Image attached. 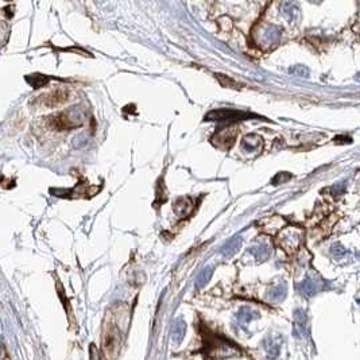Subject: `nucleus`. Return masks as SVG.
I'll return each instance as SVG.
<instances>
[{
	"instance_id": "3",
	"label": "nucleus",
	"mask_w": 360,
	"mask_h": 360,
	"mask_svg": "<svg viewBox=\"0 0 360 360\" xmlns=\"http://www.w3.org/2000/svg\"><path fill=\"white\" fill-rule=\"evenodd\" d=\"M279 38H281L279 28H276L275 26H271V24H267L259 33H257V43L263 49H267V47L275 46L276 43L279 42Z\"/></svg>"
},
{
	"instance_id": "12",
	"label": "nucleus",
	"mask_w": 360,
	"mask_h": 360,
	"mask_svg": "<svg viewBox=\"0 0 360 360\" xmlns=\"http://www.w3.org/2000/svg\"><path fill=\"white\" fill-rule=\"evenodd\" d=\"M166 200H168V196H166V189H165L164 183H162V178H161L158 182V186H157V194H155L154 206L155 208H159V206L162 205Z\"/></svg>"
},
{
	"instance_id": "13",
	"label": "nucleus",
	"mask_w": 360,
	"mask_h": 360,
	"mask_svg": "<svg viewBox=\"0 0 360 360\" xmlns=\"http://www.w3.org/2000/svg\"><path fill=\"white\" fill-rule=\"evenodd\" d=\"M211 275H212V267H205V269L198 274V276H197V281H196L197 287H202V286L205 285L206 282L209 281Z\"/></svg>"
},
{
	"instance_id": "18",
	"label": "nucleus",
	"mask_w": 360,
	"mask_h": 360,
	"mask_svg": "<svg viewBox=\"0 0 360 360\" xmlns=\"http://www.w3.org/2000/svg\"><path fill=\"white\" fill-rule=\"evenodd\" d=\"M290 72H291V73H294V72H295V73H297L298 76H301V77H305V76H308V69H306V68H304V66H299V65L295 66V68H293V69H291Z\"/></svg>"
},
{
	"instance_id": "11",
	"label": "nucleus",
	"mask_w": 360,
	"mask_h": 360,
	"mask_svg": "<svg viewBox=\"0 0 360 360\" xmlns=\"http://www.w3.org/2000/svg\"><path fill=\"white\" fill-rule=\"evenodd\" d=\"M26 80H27L28 84L31 85V87H34V88H41V87H43V85H46L50 79L46 77V76H42V75H31V76H27Z\"/></svg>"
},
{
	"instance_id": "8",
	"label": "nucleus",
	"mask_w": 360,
	"mask_h": 360,
	"mask_svg": "<svg viewBox=\"0 0 360 360\" xmlns=\"http://www.w3.org/2000/svg\"><path fill=\"white\" fill-rule=\"evenodd\" d=\"M242 247V236H235L232 238L231 240H228L227 243L221 247V254L224 255V257L229 258V257H234L235 254L238 253L239 250Z\"/></svg>"
},
{
	"instance_id": "19",
	"label": "nucleus",
	"mask_w": 360,
	"mask_h": 360,
	"mask_svg": "<svg viewBox=\"0 0 360 360\" xmlns=\"http://www.w3.org/2000/svg\"><path fill=\"white\" fill-rule=\"evenodd\" d=\"M3 351V342H1V339H0V354Z\"/></svg>"
},
{
	"instance_id": "15",
	"label": "nucleus",
	"mask_w": 360,
	"mask_h": 360,
	"mask_svg": "<svg viewBox=\"0 0 360 360\" xmlns=\"http://www.w3.org/2000/svg\"><path fill=\"white\" fill-rule=\"evenodd\" d=\"M344 192H346V183L344 182L335 183L333 186L329 187V193H331L332 196H342Z\"/></svg>"
},
{
	"instance_id": "7",
	"label": "nucleus",
	"mask_w": 360,
	"mask_h": 360,
	"mask_svg": "<svg viewBox=\"0 0 360 360\" xmlns=\"http://www.w3.org/2000/svg\"><path fill=\"white\" fill-rule=\"evenodd\" d=\"M173 209L180 217H182V219L183 217H187V216L192 213L193 209H194L192 198H189V197H180V198H177V200L174 201Z\"/></svg>"
},
{
	"instance_id": "14",
	"label": "nucleus",
	"mask_w": 360,
	"mask_h": 360,
	"mask_svg": "<svg viewBox=\"0 0 360 360\" xmlns=\"http://www.w3.org/2000/svg\"><path fill=\"white\" fill-rule=\"evenodd\" d=\"M283 14H286L290 19H295V15L298 14V8L295 7L294 3H283L282 4Z\"/></svg>"
},
{
	"instance_id": "5",
	"label": "nucleus",
	"mask_w": 360,
	"mask_h": 360,
	"mask_svg": "<svg viewBox=\"0 0 360 360\" xmlns=\"http://www.w3.org/2000/svg\"><path fill=\"white\" fill-rule=\"evenodd\" d=\"M235 138H236V131L231 130V128H224V130H220L213 135L212 142L213 145L221 149H228L229 146H232Z\"/></svg>"
},
{
	"instance_id": "16",
	"label": "nucleus",
	"mask_w": 360,
	"mask_h": 360,
	"mask_svg": "<svg viewBox=\"0 0 360 360\" xmlns=\"http://www.w3.org/2000/svg\"><path fill=\"white\" fill-rule=\"evenodd\" d=\"M290 178H291V176H290V174L279 173L275 178H274V180H272V185H279V183H282V182H286V181H287V180H290Z\"/></svg>"
},
{
	"instance_id": "6",
	"label": "nucleus",
	"mask_w": 360,
	"mask_h": 360,
	"mask_svg": "<svg viewBox=\"0 0 360 360\" xmlns=\"http://www.w3.org/2000/svg\"><path fill=\"white\" fill-rule=\"evenodd\" d=\"M42 97V104H45L46 107H57V105H61L62 103H65L68 100V92L65 89H56L50 93L43 94Z\"/></svg>"
},
{
	"instance_id": "10",
	"label": "nucleus",
	"mask_w": 360,
	"mask_h": 360,
	"mask_svg": "<svg viewBox=\"0 0 360 360\" xmlns=\"http://www.w3.org/2000/svg\"><path fill=\"white\" fill-rule=\"evenodd\" d=\"M250 253L253 254L254 257L259 259V261H265L270 255V248L265 246V244H259V246H253L250 248Z\"/></svg>"
},
{
	"instance_id": "17",
	"label": "nucleus",
	"mask_w": 360,
	"mask_h": 360,
	"mask_svg": "<svg viewBox=\"0 0 360 360\" xmlns=\"http://www.w3.org/2000/svg\"><path fill=\"white\" fill-rule=\"evenodd\" d=\"M332 253H333V255H336V257L340 258V257H343V255H344L347 251L342 247V246H340V244H333V246H332Z\"/></svg>"
},
{
	"instance_id": "1",
	"label": "nucleus",
	"mask_w": 360,
	"mask_h": 360,
	"mask_svg": "<svg viewBox=\"0 0 360 360\" xmlns=\"http://www.w3.org/2000/svg\"><path fill=\"white\" fill-rule=\"evenodd\" d=\"M248 117H253V115L244 111H238L232 108H220L213 109L211 112L205 115V120H213V122H234V120H244Z\"/></svg>"
},
{
	"instance_id": "2",
	"label": "nucleus",
	"mask_w": 360,
	"mask_h": 360,
	"mask_svg": "<svg viewBox=\"0 0 360 360\" xmlns=\"http://www.w3.org/2000/svg\"><path fill=\"white\" fill-rule=\"evenodd\" d=\"M72 113H73V111H71V112L57 113V115L50 117L49 123H50V126H52L54 130H58V131L71 130V128L81 126V120H80L79 115L73 116Z\"/></svg>"
},
{
	"instance_id": "4",
	"label": "nucleus",
	"mask_w": 360,
	"mask_h": 360,
	"mask_svg": "<svg viewBox=\"0 0 360 360\" xmlns=\"http://www.w3.org/2000/svg\"><path fill=\"white\" fill-rule=\"evenodd\" d=\"M299 240H301V232H298L295 228H287L278 238V244L283 250H294L298 246Z\"/></svg>"
},
{
	"instance_id": "9",
	"label": "nucleus",
	"mask_w": 360,
	"mask_h": 360,
	"mask_svg": "<svg viewBox=\"0 0 360 360\" xmlns=\"http://www.w3.org/2000/svg\"><path fill=\"white\" fill-rule=\"evenodd\" d=\"M262 146V139H261V136L258 135H247L244 138L243 141H242V147H243L246 151H253V150H257L259 149Z\"/></svg>"
}]
</instances>
